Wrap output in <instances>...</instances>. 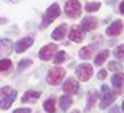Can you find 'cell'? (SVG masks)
Returning <instances> with one entry per match:
<instances>
[{
	"mask_svg": "<svg viewBox=\"0 0 124 113\" xmlns=\"http://www.w3.org/2000/svg\"><path fill=\"white\" fill-rule=\"evenodd\" d=\"M114 55H116V58L123 59V61H124V45H120V47L114 51Z\"/></svg>",
	"mask_w": 124,
	"mask_h": 113,
	"instance_id": "22",
	"label": "cell"
},
{
	"mask_svg": "<svg viewBox=\"0 0 124 113\" xmlns=\"http://www.w3.org/2000/svg\"><path fill=\"white\" fill-rule=\"evenodd\" d=\"M59 13H61V10H59V6L56 4V3H54V4H51L49 7H48V10L45 12V15H43V22H42V28H46V25H49V23H52L58 16H59Z\"/></svg>",
	"mask_w": 124,
	"mask_h": 113,
	"instance_id": "1",
	"label": "cell"
},
{
	"mask_svg": "<svg viewBox=\"0 0 124 113\" xmlns=\"http://www.w3.org/2000/svg\"><path fill=\"white\" fill-rule=\"evenodd\" d=\"M117 94L113 93V91H108V90H104V93L101 94V102H100V106L101 109H107L111 103H114Z\"/></svg>",
	"mask_w": 124,
	"mask_h": 113,
	"instance_id": "6",
	"label": "cell"
},
{
	"mask_svg": "<svg viewBox=\"0 0 124 113\" xmlns=\"http://www.w3.org/2000/svg\"><path fill=\"white\" fill-rule=\"evenodd\" d=\"M12 67V61L10 59H1L0 61V71H9Z\"/></svg>",
	"mask_w": 124,
	"mask_h": 113,
	"instance_id": "21",
	"label": "cell"
},
{
	"mask_svg": "<svg viewBox=\"0 0 124 113\" xmlns=\"http://www.w3.org/2000/svg\"><path fill=\"white\" fill-rule=\"evenodd\" d=\"M15 99H16V91H15V90H12V91L9 93V96H7V97H4V99H1V100H0V109H3V110L9 109V107L12 106V103L15 102Z\"/></svg>",
	"mask_w": 124,
	"mask_h": 113,
	"instance_id": "12",
	"label": "cell"
},
{
	"mask_svg": "<svg viewBox=\"0 0 124 113\" xmlns=\"http://www.w3.org/2000/svg\"><path fill=\"white\" fill-rule=\"evenodd\" d=\"M81 26H82L84 30H94V29L98 26V20H97L94 16H87V18L82 19Z\"/></svg>",
	"mask_w": 124,
	"mask_h": 113,
	"instance_id": "10",
	"label": "cell"
},
{
	"mask_svg": "<svg viewBox=\"0 0 124 113\" xmlns=\"http://www.w3.org/2000/svg\"><path fill=\"white\" fill-rule=\"evenodd\" d=\"M121 65L117 64V62H110V70H120Z\"/></svg>",
	"mask_w": 124,
	"mask_h": 113,
	"instance_id": "28",
	"label": "cell"
},
{
	"mask_svg": "<svg viewBox=\"0 0 124 113\" xmlns=\"http://www.w3.org/2000/svg\"><path fill=\"white\" fill-rule=\"evenodd\" d=\"M56 49H58V47H56L55 44H49V45L43 47V48L39 51V58L43 59V61H49V59L54 56V54L56 52Z\"/></svg>",
	"mask_w": 124,
	"mask_h": 113,
	"instance_id": "5",
	"label": "cell"
},
{
	"mask_svg": "<svg viewBox=\"0 0 124 113\" xmlns=\"http://www.w3.org/2000/svg\"><path fill=\"white\" fill-rule=\"evenodd\" d=\"M63 75H65V70L63 68H52L49 73H48V77H46V80H48V83L51 85H56L61 83V80L63 78Z\"/></svg>",
	"mask_w": 124,
	"mask_h": 113,
	"instance_id": "3",
	"label": "cell"
},
{
	"mask_svg": "<svg viewBox=\"0 0 124 113\" xmlns=\"http://www.w3.org/2000/svg\"><path fill=\"white\" fill-rule=\"evenodd\" d=\"M100 9V3H87V6H85V10L87 12H95V10H98Z\"/></svg>",
	"mask_w": 124,
	"mask_h": 113,
	"instance_id": "23",
	"label": "cell"
},
{
	"mask_svg": "<svg viewBox=\"0 0 124 113\" xmlns=\"http://www.w3.org/2000/svg\"><path fill=\"white\" fill-rule=\"evenodd\" d=\"M62 88H63V93H66V94H75V93H78V90H79V84H78L74 78H68V80L63 83Z\"/></svg>",
	"mask_w": 124,
	"mask_h": 113,
	"instance_id": "7",
	"label": "cell"
},
{
	"mask_svg": "<svg viewBox=\"0 0 124 113\" xmlns=\"http://www.w3.org/2000/svg\"><path fill=\"white\" fill-rule=\"evenodd\" d=\"M59 104H61V109L65 112V110H68V109L71 107V104H72V99H71L69 96H62L61 99H59Z\"/></svg>",
	"mask_w": 124,
	"mask_h": 113,
	"instance_id": "17",
	"label": "cell"
},
{
	"mask_svg": "<svg viewBox=\"0 0 124 113\" xmlns=\"http://www.w3.org/2000/svg\"><path fill=\"white\" fill-rule=\"evenodd\" d=\"M93 55V48L91 47H85V48H82L81 51H79V56L82 58V59H90Z\"/></svg>",
	"mask_w": 124,
	"mask_h": 113,
	"instance_id": "20",
	"label": "cell"
},
{
	"mask_svg": "<svg viewBox=\"0 0 124 113\" xmlns=\"http://www.w3.org/2000/svg\"><path fill=\"white\" fill-rule=\"evenodd\" d=\"M13 113H31V109H28V107H23V109H17V110H15Z\"/></svg>",
	"mask_w": 124,
	"mask_h": 113,
	"instance_id": "30",
	"label": "cell"
},
{
	"mask_svg": "<svg viewBox=\"0 0 124 113\" xmlns=\"http://www.w3.org/2000/svg\"><path fill=\"white\" fill-rule=\"evenodd\" d=\"M123 22L121 20H114L108 28H107V35H110V36H117V35H120L121 33V30H123Z\"/></svg>",
	"mask_w": 124,
	"mask_h": 113,
	"instance_id": "9",
	"label": "cell"
},
{
	"mask_svg": "<svg viewBox=\"0 0 124 113\" xmlns=\"http://www.w3.org/2000/svg\"><path fill=\"white\" fill-rule=\"evenodd\" d=\"M121 110L124 112V102H123V104H121Z\"/></svg>",
	"mask_w": 124,
	"mask_h": 113,
	"instance_id": "32",
	"label": "cell"
},
{
	"mask_svg": "<svg viewBox=\"0 0 124 113\" xmlns=\"http://www.w3.org/2000/svg\"><path fill=\"white\" fill-rule=\"evenodd\" d=\"M39 97H40V93H39V91H33V90H31V91H26V93H25V96L22 97V102H23V103L36 102Z\"/></svg>",
	"mask_w": 124,
	"mask_h": 113,
	"instance_id": "15",
	"label": "cell"
},
{
	"mask_svg": "<svg viewBox=\"0 0 124 113\" xmlns=\"http://www.w3.org/2000/svg\"><path fill=\"white\" fill-rule=\"evenodd\" d=\"M10 91H12L10 87H3V88L0 90V97H3V94H7V93H10Z\"/></svg>",
	"mask_w": 124,
	"mask_h": 113,
	"instance_id": "27",
	"label": "cell"
},
{
	"mask_svg": "<svg viewBox=\"0 0 124 113\" xmlns=\"http://www.w3.org/2000/svg\"><path fill=\"white\" fill-rule=\"evenodd\" d=\"M110 55V51H102V52H100L97 58H95V65H102L104 62H105V59L108 58Z\"/></svg>",
	"mask_w": 124,
	"mask_h": 113,
	"instance_id": "19",
	"label": "cell"
},
{
	"mask_svg": "<svg viewBox=\"0 0 124 113\" xmlns=\"http://www.w3.org/2000/svg\"><path fill=\"white\" fill-rule=\"evenodd\" d=\"M69 39H71L72 42H77V44L82 42V41H84V29L78 28V26L72 28V30L69 32Z\"/></svg>",
	"mask_w": 124,
	"mask_h": 113,
	"instance_id": "11",
	"label": "cell"
},
{
	"mask_svg": "<svg viewBox=\"0 0 124 113\" xmlns=\"http://www.w3.org/2000/svg\"><path fill=\"white\" fill-rule=\"evenodd\" d=\"M32 44H33V38H22V39H19L17 41V44H16V52L17 54H20V52H25L29 47H31Z\"/></svg>",
	"mask_w": 124,
	"mask_h": 113,
	"instance_id": "8",
	"label": "cell"
},
{
	"mask_svg": "<svg viewBox=\"0 0 124 113\" xmlns=\"http://www.w3.org/2000/svg\"><path fill=\"white\" fill-rule=\"evenodd\" d=\"M29 65H31V59H22V62H19V65H17V71H23Z\"/></svg>",
	"mask_w": 124,
	"mask_h": 113,
	"instance_id": "25",
	"label": "cell"
},
{
	"mask_svg": "<svg viewBox=\"0 0 124 113\" xmlns=\"http://www.w3.org/2000/svg\"><path fill=\"white\" fill-rule=\"evenodd\" d=\"M65 52H63V51H61V52H58V54H56V56H55V58H54V62H55V64H61V62H63V61H65Z\"/></svg>",
	"mask_w": 124,
	"mask_h": 113,
	"instance_id": "24",
	"label": "cell"
},
{
	"mask_svg": "<svg viewBox=\"0 0 124 113\" xmlns=\"http://www.w3.org/2000/svg\"><path fill=\"white\" fill-rule=\"evenodd\" d=\"M93 75V67L90 64H81L77 68V77L81 81H88Z\"/></svg>",
	"mask_w": 124,
	"mask_h": 113,
	"instance_id": "4",
	"label": "cell"
},
{
	"mask_svg": "<svg viewBox=\"0 0 124 113\" xmlns=\"http://www.w3.org/2000/svg\"><path fill=\"white\" fill-rule=\"evenodd\" d=\"M13 49V45L9 39H1L0 41V56H6L9 55Z\"/></svg>",
	"mask_w": 124,
	"mask_h": 113,
	"instance_id": "13",
	"label": "cell"
},
{
	"mask_svg": "<svg viewBox=\"0 0 124 113\" xmlns=\"http://www.w3.org/2000/svg\"><path fill=\"white\" fill-rule=\"evenodd\" d=\"M65 13L71 18L75 19L81 15V3L78 0H68L65 3Z\"/></svg>",
	"mask_w": 124,
	"mask_h": 113,
	"instance_id": "2",
	"label": "cell"
},
{
	"mask_svg": "<svg viewBox=\"0 0 124 113\" xmlns=\"http://www.w3.org/2000/svg\"><path fill=\"white\" fill-rule=\"evenodd\" d=\"M105 77H107V71H105V70H101V71L98 73V78H101V80H104Z\"/></svg>",
	"mask_w": 124,
	"mask_h": 113,
	"instance_id": "29",
	"label": "cell"
},
{
	"mask_svg": "<svg viewBox=\"0 0 124 113\" xmlns=\"http://www.w3.org/2000/svg\"><path fill=\"white\" fill-rule=\"evenodd\" d=\"M95 100H97V94H95V93H90V100H88V104H87V110L93 107L94 103H95Z\"/></svg>",
	"mask_w": 124,
	"mask_h": 113,
	"instance_id": "26",
	"label": "cell"
},
{
	"mask_svg": "<svg viewBox=\"0 0 124 113\" xmlns=\"http://www.w3.org/2000/svg\"><path fill=\"white\" fill-rule=\"evenodd\" d=\"M43 107H45V110H46L48 113H55V112H56V109H55V99H54V97H51V99L45 100Z\"/></svg>",
	"mask_w": 124,
	"mask_h": 113,
	"instance_id": "18",
	"label": "cell"
},
{
	"mask_svg": "<svg viewBox=\"0 0 124 113\" xmlns=\"http://www.w3.org/2000/svg\"><path fill=\"white\" fill-rule=\"evenodd\" d=\"M66 29H68L66 25H61V26H58V28L52 32V38H54L55 41H61L62 38H65V35H66Z\"/></svg>",
	"mask_w": 124,
	"mask_h": 113,
	"instance_id": "14",
	"label": "cell"
},
{
	"mask_svg": "<svg viewBox=\"0 0 124 113\" xmlns=\"http://www.w3.org/2000/svg\"><path fill=\"white\" fill-rule=\"evenodd\" d=\"M111 81H113V85H114V87L120 88V87L123 85V81H124L123 73H116V74L111 77Z\"/></svg>",
	"mask_w": 124,
	"mask_h": 113,
	"instance_id": "16",
	"label": "cell"
},
{
	"mask_svg": "<svg viewBox=\"0 0 124 113\" xmlns=\"http://www.w3.org/2000/svg\"><path fill=\"white\" fill-rule=\"evenodd\" d=\"M120 12H121V13L124 15V1L121 3V4H120Z\"/></svg>",
	"mask_w": 124,
	"mask_h": 113,
	"instance_id": "31",
	"label": "cell"
},
{
	"mask_svg": "<svg viewBox=\"0 0 124 113\" xmlns=\"http://www.w3.org/2000/svg\"><path fill=\"white\" fill-rule=\"evenodd\" d=\"M72 113H79V112H78V110H74V112H72Z\"/></svg>",
	"mask_w": 124,
	"mask_h": 113,
	"instance_id": "33",
	"label": "cell"
}]
</instances>
